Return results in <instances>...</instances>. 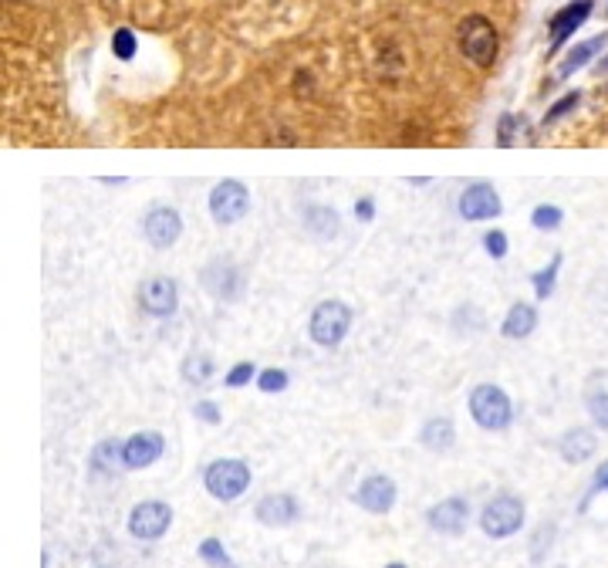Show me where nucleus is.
I'll return each mask as SVG.
<instances>
[{"instance_id": "obj_1", "label": "nucleus", "mask_w": 608, "mask_h": 568, "mask_svg": "<svg viewBox=\"0 0 608 568\" xmlns=\"http://www.w3.org/2000/svg\"><path fill=\"white\" fill-rule=\"evenodd\" d=\"M470 416L480 430L500 433L514 423V403L500 386L480 383V386H473V393H470Z\"/></svg>"}, {"instance_id": "obj_2", "label": "nucleus", "mask_w": 608, "mask_h": 568, "mask_svg": "<svg viewBox=\"0 0 608 568\" xmlns=\"http://www.w3.org/2000/svg\"><path fill=\"white\" fill-rule=\"evenodd\" d=\"M456 41H460L463 58L473 61L477 68H490L497 61L500 41H497L494 24H490L484 14H470L467 21L456 28Z\"/></svg>"}, {"instance_id": "obj_3", "label": "nucleus", "mask_w": 608, "mask_h": 568, "mask_svg": "<svg viewBox=\"0 0 608 568\" xmlns=\"http://www.w3.org/2000/svg\"><path fill=\"white\" fill-rule=\"evenodd\" d=\"M203 487H207L213 501L230 504L250 487V467L237 457H220L203 470Z\"/></svg>"}, {"instance_id": "obj_4", "label": "nucleus", "mask_w": 608, "mask_h": 568, "mask_svg": "<svg viewBox=\"0 0 608 568\" xmlns=\"http://www.w3.org/2000/svg\"><path fill=\"white\" fill-rule=\"evenodd\" d=\"M348 328H352V308H348L345 301H321L315 312H311L308 335L321 349H338V345L345 342Z\"/></svg>"}, {"instance_id": "obj_5", "label": "nucleus", "mask_w": 608, "mask_h": 568, "mask_svg": "<svg viewBox=\"0 0 608 568\" xmlns=\"http://www.w3.org/2000/svg\"><path fill=\"white\" fill-rule=\"evenodd\" d=\"M524 525V501L514 494H497L490 497L484 504V511H480V528H484L487 538L494 541H504L517 535Z\"/></svg>"}, {"instance_id": "obj_6", "label": "nucleus", "mask_w": 608, "mask_h": 568, "mask_svg": "<svg viewBox=\"0 0 608 568\" xmlns=\"http://www.w3.org/2000/svg\"><path fill=\"white\" fill-rule=\"evenodd\" d=\"M173 525V508L166 501H139L129 511V535L136 541H159Z\"/></svg>"}, {"instance_id": "obj_7", "label": "nucleus", "mask_w": 608, "mask_h": 568, "mask_svg": "<svg viewBox=\"0 0 608 568\" xmlns=\"http://www.w3.org/2000/svg\"><path fill=\"white\" fill-rule=\"evenodd\" d=\"M247 210H250V193L240 180H223L213 186L210 217L217 220L220 227H230V224H237V220H244Z\"/></svg>"}, {"instance_id": "obj_8", "label": "nucleus", "mask_w": 608, "mask_h": 568, "mask_svg": "<svg viewBox=\"0 0 608 568\" xmlns=\"http://www.w3.org/2000/svg\"><path fill=\"white\" fill-rule=\"evenodd\" d=\"M426 525L436 531V535H463L470 525V501L460 494L453 497H443L440 504H433V508L426 511Z\"/></svg>"}, {"instance_id": "obj_9", "label": "nucleus", "mask_w": 608, "mask_h": 568, "mask_svg": "<svg viewBox=\"0 0 608 568\" xmlns=\"http://www.w3.org/2000/svg\"><path fill=\"white\" fill-rule=\"evenodd\" d=\"M176 305H180V288H176L173 278H163V274H156V278L142 281L139 284V308L152 318H169L176 315Z\"/></svg>"}, {"instance_id": "obj_10", "label": "nucleus", "mask_w": 608, "mask_h": 568, "mask_svg": "<svg viewBox=\"0 0 608 568\" xmlns=\"http://www.w3.org/2000/svg\"><path fill=\"white\" fill-rule=\"evenodd\" d=\"M142 237H146V241L156 247V251H166V247H173L183 237L180 210H173V207H152L146 213V220H142Z\"/></svg>"}, {"instance_id": "obj_11", "label": "nucleus", "mask_w": 608, "mask_h": 568, "mask_svg": "<svg viewBox=\"0 0 608 568\" xmlns=\"http://www.w3.org/2000/svg\"><path fill=\"white\" fill-rule=\"evenodd\" d=\"M456 210H460L463 220H494L500 217V210H504V203H500L497 190L484 180L470 183L467 190L460 193V203H456Z\"/></svg>"}, {"instance_id": "obj_12", "label": "nucleus", "mask_w": 608, "mask_h": 568, "mask_svg": "<svg viewBox=\"0 0 608 568\" xmlns=\"http://www.w3.org/2000/svg\"><path fill=\"white\" fill-rule=\"evenodd\" d=\"M166 450V440L163 433L156 430H142V433H132L129 440H122V460H125V470H146L163 457Z\"/></svg>"}, {"instance_id": "obj_13", "label": "nucleus", "mask_w": 608, "mask_h": 568, "mask_svg": "<svg viewBox=\"0 0 608 568\" xmlns=\"http://www.w3.org/2000/svg\"><path fill=\"white\" fill-rule=\"evenodd\" d=\"M396 497H399V487L392 477L372 474V477H365V481L359 484V491H355V504L369 514H389L392 508H396Z\"/></svg>"}, {"instance_id": "obj_14", "label": "nucleus", "mask_w": 608, "mask_h": 568, "mask_svg": "<svg viewBox=\"0 0 608 568\" xmlns=\"http://www.w3.org/2000/svg\"><path fill=\"white\" fill-rule=\"evenodd\" d=\"M254 518L264 528H291L301 518V501L294 494H264L254 508Z\"/></svg>"}, {"instance_id": "obj_15", "label": "nucleus", "mask_w": 608, "mask_h": 568, "mask_svg": "<svg viewBox=\"0 0 608 568\" xmlns=\"http://www.w3.org/2000/svg\"><path fill=\"white\" fill-rule=\"evenodd\" d=\"M200 281L217 301H234L240 295V288H244V274H240L237 264H230V261L207 264L200 274Z\"/></svg>"}, {"instance_id": "obj_16", "label": "nucleus", "mask_w": 608, "mask_h": 568, "mask_svg": "<svg viewBox=\"0 0 608 568\" xmlns=\"http://www.w3.org/2000/svg\"><path fill=\"white\" fill-rule=\"evenodd\" d=\"M592 14V0H575V4L561 7L558 14L551 17V51H558L561 44H565L571 34H575L581 24H585V17Z\"/></svg>"}, {"instance_id": "obj_17", "label": "nucleus", "mask_w": 608, "mask_h": 568, "mask_svg": "<svg viewBox=\"0 0 608 568\" xmlns=\"http://www.w3.org/2000/svg\"><path fill=\"white\" fill-rule=\"evenodd\" d=\"M598 440L592 430H585V426H575V430H565V437L558 440V454L565 464H585L588 457L595 454Z\"/></svg>"}, {"instance_id": "obj_18", "label": "nucleus", "mask_w": 608, "mask_h": 568, "mask_svg": "<svg viewBox=\"0 0 608 568\" xmlns=\"http://www.w3.org/2000/svg\"><path fill=\"white\" fill-rule=\"evenodd\" d=\"M419 443H423L429 454H446V450H453L456 426L450 416H433V420H426L423 430H419Z\"/></svg>"}, {"instance_id": "obj_19", "label": "nucleus", "mask_w": 608, "mask_h": 568, "mask_svg": "<svg viewBox=\"0 0 608 568\" xmlns=\"http://www.w3.org/2000/svg\"><path fill=\"white\" fill-rule=\"evenodd\" d=\"M119 467L125 470L122 443H119V440H102V443H95L92 457H88V474H92V477H112Z\"/></svg>"}, {"instance_id": "obj_20", "label": "nucleus", "mask_w": 608, "mask_h": 568, "mask_svg": "<svg viewBox=\"0 0 608 568\" xmlns=\"http://www.w3.org/2000/svg\"><path fill=\"white\" fill-rule=\"evenodd\" d=\"M534 328H538V312H534V305L517 301V305H511V312H507L504 325H500V335L511 342H521L534 332Z\"/></svg>"}, {"instance_id": "obj_21", "label": "nucleus", "mask_w": 608, "mask_h": 568, "mask_svg": "<svg viewBox=\"0 0 608 568\" xmlns=\"http://www.w3.org/2000/svg\"><path fill=\"white\" fill-rule=\"evenodd\" d=\"M304 227L318 241H332V237H338V213L332 207H308L304 210Z\"/></svg>"}, {"instance_id": "obj_22", "label": "nucleus", "mask_w": 608, "mask_h": 568, "mask_svg": "<svg viewBox=\"0 0 608 568\" xmlns=\"http://www.w3.org/2000/svg\"><path fill=\"white\" fill-rule=\"evenodd\" d=\"M602 48H605V34H598V38H588L585 44H578V48L565 58V65L558 68V78H568L571 71H578L581 65H588V61H592Z\"/></svg>"}, {"instance_id": "obj_23", "label": "nucleus", "mask_w": 608, "mask_h": 568, "mask_svg": "<svg viewBox=\"0 0 608 568\" xmlns=\"http://www.w3.org/2000/svg\"><path fill=\"white\" fill-rule=\"evenodd\" d=\"M183 379L190 386H207L210 383V376H213V359L210 355H203V352H193V355H186L183 359Z\"/></svg>"}, {"instance_id": "obj_24", "label": "nucleus", "mask_w": 608, "mask_h": 568, "mask_svg": "<svg viewBox=\"0 0 608 568\" xmlns=\"http://www.w3.org/2000/svg\"><path fill=\"white\" fill-rule=\"evenodd\" d=\"M196 552H200V558H203V562H207L210 568H237V562L230 558V552L223 548L220 538H203Z\"/></svg>"}, {"instance_id": "obj_25", "label": "nucleus", "mask_w": 608, "mask_h": 568, "mask_svg": "<svg viewBox=\"0 0 608 568\" xmlns=\"http://www.w3.org/2000/svg\"><path fill=\"white\" fill-rule=\"evenodd\" d=\"M558 271H561V254L551 257L548 268H541L538 274H534V295H538V301H548L554 295V281H558Z\"/></svg>"}, {"instance_id": "obj_26", "label": "nucleus", "mask_w": 608, "mask_h": 568, "mask_svg": "<svg viewBox=\"0 0 608 568\" xmlns=\"http://www.w3.org/2000/svg\"><path fill=\"white\" fill-rule=\"evenodd\" d=\"M561 220H565V213H561V207H554V203H541V207H534L531 213V224L538 230H558Z\"/></svg>"}, {"instance_id": "obj_27", "label": "nucleus", "mask_w": 608, "mask_h": 568, "mask_svg": "<svg viewBox=\"0 0 608 568\" xmlns=\"http://www.w3.org/2000/svg\"><path fill=\"white\" fill-rule=\"evenodd\" d=\"M291 383V376L284 369H264L261 376H257V389L261 393H284Z\"/></svg>"}, {"instance_id": "obj_28", "label": "nucleus", "mask_w": 608, "mask_h": 568, "mask_svg": "<svg viewBox=\"0 0 608 568\" xmlns=\"http://www.w3.org/2000/svg\"><path fill=\"white\" fill-rule=\"evenodd\" d=\"M112 51H115V58L132 61L136 58V34H132L129 28H119L112 34Z\"/></svg>"}, {"instance_id": "obj_29", "label": "nucleus", "mask_w": 608, "mask_h": 568, "mask_svg": "<svg viewBox=\"0 0 608 568\" xmlns=\"http://www.w3.org/2000/svg\"><path fill=\"white\" fill-rule=\"evenodd\" d=\"M254 376H257L254 362H237V366L223 376V383H227L230 389H240V386H250V379H254Z\"/></svg>"}, {"instance_id": "obj_30", "label": "nucleus", "mask_w": 608, "mask_h": 568, "mask_svg": "<svg viewBox=\"0 0 608 568\" xmlns=\"http://www.w3.org/2000/svg\"><path fill=\"white\" fill-rule=\"evenodd\" d=\"M588 413H592L595 426L608 430V393H592V396H588Z\"/></svg>"}, {"instance_id": "obj_31", "label": "nucleus", "mask_w": 608, "mask_h": 568, "mask_svg": "<svg viewBox=\"0 0 608 568\" xmlns=\"http://www.w3.org/2000/svg\"><path fill=\"white\" fill-rule=\"evenodd\" d=\"M484 251L494 257V261L507 257V234H504V230H487V234H484Z\"/></svg>"}, {"instance_id": "obj_32", "label": "nucleus", "mask_w": 608, "mask_h": 568, "mask_svg": "<svg viewBox=\"0 0 608 568\" xmlns=\"http://www.w3.org/2000/svg\"><path fill=\"white\" fill-rule=\"evenodd\" d=\"M578 102H581L578 92H571V95H565L561 102H554L551 109H548V115H544V126H551V122H558L561 115H568L571 109H578Z\"/></svg>"}, {"instance_id": "obj_33", "label": "nucleus", "mask_w": 608, "mask_h": 568, "mask_svg": "<svg viewBox=\"0 0 608 568\" xmlns=\"http://www.w3.org/2000/svg\"><path fill=\"white\" fill-rule=\"evenodd\" d=\"M193 416H196L200 423H210V426L223 423V413H220V406L213 403V399H200V403L193 406Z\"/></svg>"}, {"instance_id": "obj_34", "label": "nucleus", "mask_w": 608, "mask_h": 568, "mask_svg": "<svg viewBox=\"0 0 608 568\" xmlns=\"http://www.w3.org/2000/svg\"><path fill=\"white\" fill-rule=\"evenodd\" d=\"M514 115H504V119H500V136H497V142H500V146H514Z\"/></svg>"}, {"instance_id": "obj_35", "label": "nucleus", "mask_w": 608, "mask_h": 568, "mask_svg": "<svg viewBox=\"0 0 608 568\" xmlns=\"http://www.w3.org/2000/svg\"><path fill=\"white\" fill-rule=\"evenodd\" d=\"M355 217H359L362 224H372V217H375V200H372V197H362L359 203H355Z\"/></svg>"}, {"instance_id": "obj_36", "label": "nucleus", "mask_w": 608, "mask_h": 568, "mask_svg": "<svg viewBox=\"0 0 608 568\" xmlns=\"http://www.w3.org/2000/svg\"><path fill=\"white\" fill-rule=\"evenodd\" d=\"M598 491H608V460H605V464H602V467H598V470H595V481H592V494H598ZM592 494H588V497H592Z\"/></svg>"}, {"instance_id": "obj_37", "label": "nucleus", "mask_w": 608, "mask_h": 568, "mask_svg": "<svg viewBox=\"0 0 608 568\" xmlns=\"http://www.w3.org/2000/svg\"><path fill=\"white\" fill-rule=\"evenodd\" d=\"M386 568H409V565H406V562H389Z\"/></svg>"}, {"instance_id": "obj_38", "label": "nucleus", "mask_w": 608, "mask_h": 568, "mask_svg": "<svg viewBox=\"0 0 608 568\" xmlns=\"http://www.w3.org/2000/svg\"><path fill=\"white\" fill-rule=\"evenodd\" d=\"M602 71H608V58H605V65H602Z\"/></svg>"}]
</instances>
